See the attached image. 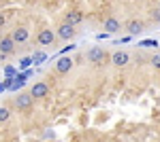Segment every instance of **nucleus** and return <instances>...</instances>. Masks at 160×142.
<instances>
[{"instance_id": "f257e3e1", "label": "nucleus", "mask_w": 160, "mask_h": 142, "mask_svg": "<svg viewBox=\"0 0 160 142\" xmlns=\"http://www.w3.org/2000/svg\"><path fill=\"white\" fill-rule=\"evenodd\" d=\"M32 102H34V98L30 95V91H24V94L13 98V106L17 108V110H28V108L32 106Z\"/></svg>"}, {"instance_id": "f03ea898", "label": "nucleus", "mask_w": 160, "mask_h": 142, "mask_svg": "<svg viewBox=\"0 0 160 142\" xmlns=\"http://www.w3.org/2000/svg\"><path fill=\"white\" fill-rule=\"evenodd\" d=\"M30 95L34 98V100H43V98H47L49 95V85L43 83V81H38L30 87Z\"/></svg>"}, {"instance_id": "7ed1b4c3", "label": "nucleus", "mask_w": 160, "mask_h": 142, "mask_svg": "<svg viewBox=\"0 0 160 142\" xmlns=\"http://www.w3.org/2000/svg\"><path fill=\"white\" fill-rule=\"evenodd\" d=\"M38 45H43V47H51L53 43H56V32L49 30V28H45V30H41L38 32Z\"/></svg>"}, {"instance_id": "20e7f679", "label": "nucleus", "mask_w": 160, "mask_h": 142, "mask_svg": "<svg viewBox=\"0 0 160 142\" xmlns=\"http://www.w3.org/2000/svg\"><path fill=\"white\" fill-rule=\"evenodd\" d=\"M56 36L58 38H62V40H71V38H75V25L71 24H60L58 25V30H56Z\"/></svg>"}, {"instance_id": "39448f33", "label": "nucleus", "mask_w": 160, "mask_h": 142, "mask_svg": "<svg viewBox=\"0 0 160 142\" xmlns=\"http://www.w3.org/2000/svg\"><path fill=\"white\" fill-rule=\"evenodd\" d=\"M86 57H88V62L90 64H102V59H105V49L102 47H92L90 51L86 53Z\"/></svg>"}, {"instance_id": "423d86ee", "label": "nucleus", "mask_w": 160, "mask_h": 142, "mask_svg": "<svg viewBox=\"0 0 160 142\" xmlns=\"http://www.w3.org/2000/svg\"><path fill=\"white\" fill-rule=\"evenodd\" d=\"M128 62H130V55H128L126 51H115V53L111 55V64H113L115 68H124Z\"/></svg>"}, {"instance_id": "0eeeda50", "label": "nucleus", "mask_w": 160, "mask_h": 142, "mask_svg": "<svg viewBox=\"0 0 160 142\" xmlns=\"http://www.w3.org/2000/svg\"><path fill=\"white\" fill-rule=\"evenodd\" d=\"M11 38L15 40V45H24L26 40L30 38V32L26 30L24 25H19V28H15V30L11 32Z\"/></svg>"}, {"instance_id": "6e6552de", "label": "nucleus", "mask_w": 160, "mask_h": 142, "mask_svg": "<svg viewBox=\"0 0 160 142\" xmlns=\"http://www.w3.org/2000/svg\"><path fill=\"white\" fill-rule=\"evenodd\" d=\"M102 30H105L107 34H115V32H120V30H122V24H120L115 17H107V19H105V24H102Z\"/></svg>"}, {"instance_id": "1a4fd4ad", "label": "nucleus", "mask_w": 160, "mask_h": 142, "mask_svg": "<svg viewBox=\"0 0 160 142\" xmlns=\"http://www.w3.org/2000/svg\"><path fill=\"white\" fill-rule=\"evenodd\" d=\"M71 68H73V59L71 57H60L56 62V72H60V74H66Z\"/></svg>"}, {"instance_id": "9d476101", "label": "nucleus", "mask_w": 160, "mask_h": 142, "mask_svg": "<svg viewBox=\"0 0 160 142\" xmlns=\"http://www.w3.org/2000/svg\"><path fill=\"white\" fill-rule=\"evenodd\" d=\"M15 47H17V45H15V40H13L11 36H2V38H0V51H4V53L11 55L13 51H15Z\"/></svg>"}, {"instance_id": "9b49d317", "label": "nucleus", "mask_w": 160, "mask_h": 142, "mask_svg": "<svg viewBox=\"0 0 160 142\" xmlns=\"http://www.w3.org/2000/svg\"><path fill=\"white\" fill-rule=\"evenodd\" d=\"M126 32H128L130 36L141 34V32H143V24H141V21H137V19H132V21H128V24H126Z\"/></svg>"}, {"instance_id": "f8f14e48", "label": "nucleus", "mask_w": 160, "mask_h": 142, "mask_svg": "<svg viewBox=\"0 0 160 142\" xmlns=\"http://www.w3.org/2000/svg\"><path fill=\"white\" fill-rule=\"evenodd\" d=\"M64 21L71 24V25H79L81 21H83V17H81V13H79V11H71V13H66Z\"/></svg>"}, {"instance_id": "ddd939ff", "label": "nucleus", "mask_w": 160, "mask_h": 142, "mask_svg": "<svg viewBox=\"0 0 160 142\" xmlns=\"http://www.w3.org/2000/svg\"><path fill=\"white\" fill-rule=\"evenodd\" d=\"M11 119V110L7 106H0V123H7Z\"/></svg>"}, {"instance_id": "4468645a", "label": "nucleus", "mask_w": 160, "mask_h": 142, "mask_svg": "<svg viewBox=\"0 0 160 142\" xmlns=\"http://www.w3.org/2000/svg\"><path fill=\"white\" fill-rule=\"evenodd\" d=\"M149 64H152L154 68H160V53H154L152 59H149Z\"/></svg>"}, {"instance_id": "2eb2a0df", "label": "nucleus", "mask_w": 160, "mask_h": 142, "mask_svg": "<svg viewBox=\"0 0 160 142\" xmlns=\"http://www.w3.org/2000/svg\"><path fill=\"white\" fill-rule=\"evenodd\" d=\"M152 17H154V21H156V24H160V7H158V9H154Z\"/></svg>"}, {"instance_id": "dca6fc26", "label": "nucleus", "mask_w": 160, "mask_h": 142, "mask_svg": "<svg viewBox=\"0 0 160 142\" xmlns=\"http://www.w3.org/2000/svg\"><path fill=\"white\" fill-rule=\"evenodd\" d=\"M43 59H45V55H43V53H37V55L32 57V62H43Z\"/></svg>"}, {"instance_id": "f3484780", "label": "nucleus", "mask_w": 160, "mask_h": 142, "mask_svg": "<svg viewBox=\"0 0 160 142\" xmlns=\"http://www.w3.org/2000/svg\"><path fill=\"white\" fill-rule=\"evenodd\" d=\"M143 47H156V40H145Z\"/></svg>"}, {"instance_id": "a211bd4d", "label": "nucleus", "mask_w": 160, "mask_h": 142, "mask_svg": "<svg viewBox=\"0 0 160 142\" xmlns=\"http://www.w3.org/2000/svg\"><path fill=\"white\" fill-rule=\"evenodd\" d=\"M30 64H32V57H26L24 62H22V66H24V68H26V66H30Z\"/></svg>"}, {"instance_id": "6ab92c4d", "label": "nucleus", "mask_w": 160, "mask_h": 142, "mask_svg": "<svg viewBox=\"0 0 160 142\" xmlns=\"http://www.w3.org/2000/svg\"><path fill=\"white\" fill-rule=\"evenodd\" d=\"M4 21H7V17H4V13H0V28L4 25Z\"/></svg>"}, {"instance_id": "aec40b11", "label": "nucleus", "mask_w": 160, "mask_h": 142, "mask_svg": "<svg viewBox=\"0 0 160 142\" xmlns=\"http://www.w3.org/2000/svg\"><path fill=\"white\" fill-rule=\"evenodd\" d=\"M7 57H9V53H4V51H0V62H4Z\"/></svg>"}]
</instances>
